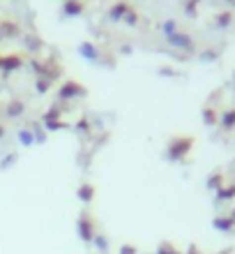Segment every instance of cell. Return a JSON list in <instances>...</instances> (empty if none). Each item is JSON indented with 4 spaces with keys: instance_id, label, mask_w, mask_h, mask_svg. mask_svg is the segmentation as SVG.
Wrapping results in <instances>:
<instances>
[{
    "instance_id": "10",
    "label": "cell",
    "mask_w": 235,
    "mask_h": 254,
    "mask_svg": "<svg viewBox=\"0 0 235 254\" xmlns=\"http://www.w3.org/2000/svg\"><path fill=\"white\" fill-rule=\"evenodd\" d=\"M222 125L226 127V129H231V127L235 125V109H231V111H226V114H224Z\"/></svg>"
},
{
    "instance_id": "13",
    "label": "cell",
    "mask_w": 235,
    "mask_h": 254,
    "mask_svg": "<svg viewBox=\"0 0 235 254\" xmlns=\"http://www.w3.org/2000/svg\"><path fill=\"white\" fill-rule=\"evenodd\" d=\"M159 254H180V252H178V250H175L173 245L164 243V245H159Z\"/></svg>"
},
{
    "instance_id": "2",
    "label": "cell",
    "mask_w": 235,
    "mask_h": 254,
    "mask_svg": "<svg viewBox=\"0 0 235 254\" xmlns=\"http://www.w3.org/2000/svg\"><path fill=\"white\" fill-rule=\"evenodd\" d=\"M79 234L81 238L86 243H90L94 238V231H93V220L88 217V215H81V220H79Z\"/></svg>"
},
{
    "instance_id": "9",
    "label": "cell",
    "mask_w": 235,
    "mask_h": 254,
    "mask_svg": "<svg viewBox=\"0 0 235 254\" xmlns=\"http://www.w3.org/2000/svg\"><path fill=\"white\" fill-rule=\"evenodd\" d=\"M94 196V188L93 185H81L79 188V199L81 201H90Z\"/></svg>"
},
{
    "instance_id": "18",
    "label": "cell",
    "mask_w": 235,
    "mask_h": 254,
    "mask_svg": "<svg viewBox=\"0 0 235 254\" xmlns=\"http://www.w3.org/2000/svg\"><path fill=\"white\" fill-rule=\"evenodd\" d=\"M134 252H136V250H134V248H129V245H127V248H122V250H120V254H134Z\"/></svg>"
},
{
    "instance_id": "1",
    "label": "cell",
    "mask_w": 235,
    "mask_h": 254,
    "mask_svg": "<svg viewBox=\"0 0 235 254\" xmlns=\"http://www.w3.org/2000/svg\"><path fill=\"white\" fill-rule=\"evenodd\" d=\"M191 146H194V139H191V136H175V139L168 143V157H171V160L185 157V155L191 150Z\"/></svg>"
},
{
    "instance_id": "17",
    "label": "cell",
    "mask_w": 235,
    "mask_h": 254,
    "mask_svg": "<svg viewBox=\"0 0 235 254\" xmlns=\"http://www.w3.org/2000/svg\"><path fill=\"white\" fill-rule=\"evenodd\" d=\"M164 28H166V33H173V30H175V23H173V21H166V23H164Z\"/></svg>"
},
{
    "instance_id": "16",
    "label": "cell",
    "mask_w": 235,
    "mask_h": 254,
    "mask_svg": "<svg viewBox=\"0 0 235 254\" xmlns=\"http://www.w3.org/2000/svg\"><path fill=\"white\" fill-rule=\"evenodd\" d=\"M231 196H235V188H229V190H224V192L219 194V199H231Z\"/></svg>"
},
{
    "instance_id": "11",
    "label": "cell",
    "mask_w": 235,
    "mask_h": 254,
    "mask_svg": "<svg viewBox=\"0 0 235 254\" xmlns=\"http://www.w3.org/2000/svg\"><path fill=\"white\" fill-rule=\"evenodd\" d=\"M215 227L222 229V231H229L231 227H233V220H226V217H219V220H215Z\"/></svg>"
},
{
    "instance_id": "21",
    "label": "cell",
    "mask_w": 235,
    "mask_h": 254,
    "mask_svg": "<svg viewBox=\"0 0 235 254\" xmlns=\"http://www.w3.org/2000/svg\"><path fill=\"white\" fill-rule=\"evenodd\" d=\"M231 220H233V224H235V210H233V215H231Z\"/></svg>"
},
{
    "instance_id": "12",
    "label": "cell",
    "mask_w": 235,
    "mask_h": 254,
    "mask_svg": "<svg viewBox=\"0 0 235 254\" xmlns=\"http://www.w3.org/2000/svg\"><path fill=\"white\" fill-rule=\"evenodd\" d=\"M231 14H233V12H226V14H219V16H217V23H219V28H226V26H229Z\"/></svg>"
},
{
    "instance_id": "5",
    "label": "cell",
    "mask_w": 235,
    "mask_h": 254,
    "mask_svg": "<svg viewBox=\"0 0 235 254\" xmlns=\"http://www.w3.org/2000/svg\"><path fill=\"white\" fill-rule=\"evenodd\" d=\"M21 63H23L21 56H2V69H5V72H9V69H19Z\"/></svg>"
},
{
    "instance_id": "20",
    "label": "cell",
    "mask_w": 235,
    "mask_h": 254,
    "mask_svg": "<svg viewBox=\"0 0 235 254\" xmlns=\"http://www.w3.org/2000/svg\"><path fill=\"white\" fill-rule=\"evenodd\" d=\"M2 134H5V127H2V125H0V136H2Z\"/></svg>"
},
{
    "instance_id": "22",
    "label": "cell",
    "mask_w": 235,
    "mask_h": 254,
    "mask_svg": "<svg viewBox=\"0 0 235 254\" xmlns=\"http://www.w3.org/2000/svg\"><path fill=\"white\" fill-rule=\"evenodd\" d=\"M0 67H2V56H0Z\"/></svg>"
},
{
    "instance_id": "8",
    "label": "cell",
    "mask_w": 235,
    "mask_h": 254,
    "mask_svg": "<svg viewBox=\"0 0 235 254\" xmlns=\"http://www.w3.org/2000/svg\"><path fill=\"white\" fill-rule=\"evenodd\" d=\"M83 12V2H79V0H67V5H65V14H69V16H76V14Z\"/></svg>"
},
{
    "instance_id": "15",
    "label": "cell",
    "mask_w": 235,
    "mask_h": 254,
    "mask_svg": "<svg viewBox=\"0 0 235 254\" xmlns=\"http://www.w3.org/2000/svg\"><path fill=\"white\" fill-rule=\"evenodd\" d=\"M21 111H23V104H21V102H12V104H9V114H21Z\"/></svg>"
},
{
    "instance_id": "4",
    "label": "cell",
    "mask_w": 235,
    "mask_h": 254,
    "mask_svg": "<svg viewBox=\"0 0 235 254\" xmlns=\"http://www.w3.org/2000/svg\"><path fill=\"white\" fill-rule=\"evenodd\" d=\"M129 12H132V7H129L127 2H115L113 9H111V19H113V21L125 19V16H127Z\"/></svg>"
},
{
    "instance_id": "3",
    "label": "cell",
    "mask_w": 235,
    "mask_h": 254,
    "mask_svg": "<svg viewBox=\"0 0 235 254\" xmlns=\"http://www.w3.org/2000/svg\"><path fill=\"white\" fill-rule=\"evenodd\" d=\"M83 93H86V88L83 86H79L76 81H67V83L60 88V100H67V97L72 100L74 95H83Z\"/></svg>"
},
{
    "instance_id": "19",
    "label": "cell",
    "mask_w": 235,
    "mask_h": 254,
    "mask_svg": "<svg viewBox=\"0 0 235 254\" xmlns=\"http://www.w3.org/2000/svg\"><path fill=\"white\" fill-rule=\"evenodd\" d=\"M189 254H201V252H196V248L191 245V248H189Z\"/></svg>"
},
{
    "instance_id": "14",
    "label": "cell",
    "mask_w": 235,
    "mask_h": 254,
    "mask_svg": "<svg viewBox=\"0 0 235 254\" xmlns=\"http://www.w3.org/2000/svg\"><path fill=\"white\" fill-rule=\"evenodd\" d=\"M81 54H83V56H90V58H94V56H97V51H94L90 44H83V47H81Z\"/></svg>"
},
{
    "instance_id": "7",
    "label": "cell",
    "mask_w": 235,
    "mask_h": 254,
    "mask_svg": "<svg viewBox=\"0 0 235 254\" xmlns=\"http://www.w3.org/2000/svg\"><path fill=\"white\" fill-rule=\"evenodd\" d=\"M171 42H175V47H182V49H194V42L189 40L187 35H171Z\"/></svg>"
},
{
    "instance_id": "23",
    "label": "cell",
    "mask_w": 235,
    "mask_h": 254,
    "mask_svg": "<svg viewBox=\"0 0 235 254\" xmlns=\"http://www.w3.org/2000/svg\"><path fill=\"white\" fill-rule=\"evenodd\" d=\"M0 37H2V35H0Z\"/></svg>"
},
{
    "instance_id": "6",
    "label": "cell",
    "mask_w": 235,
    "mask_h": 254,
    "mask_svg": "<svg viewBox=\"0 0 235 254\" xmlns=\"http://www.w3.org/2000/svg\"><path fill=\"white\" fill-rule=\"evenodd\" d=\"M21 33V28L16 23H9V21H2L0 23V35H5V37H16Z\"/></svg>"
}]
</instances>
